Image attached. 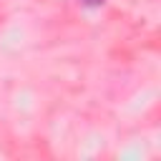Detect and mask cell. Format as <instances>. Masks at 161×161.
I'll use <instances>...</instances> for the list:
<instances>
[{
	"instance_id": "6da1fadb",
	"label": "cell",
	"mask_w": 161,
	"mask_h": 161,
	"mask_svg": "<svg viewBox=\"0 0 161 161\" xmlns=\"http://www.w3.org/2000/svg\"><path fill=\"white\" fill-rule=\"evenodd\" d=\"M80 5H86V8H101L106 0H78Z\"/></svg>"
}]
</instances>
